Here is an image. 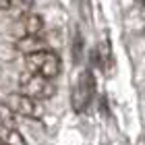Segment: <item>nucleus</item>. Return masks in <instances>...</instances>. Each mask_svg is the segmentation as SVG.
<instances>
[{
	"mask_svg": "<svg viewBox=\"0 0 145 145\" xmlns=\"http://www.w3.org/2000/svg\"><path fill=\"white\" fill-rule=\"evenodd\" d=\"M25 67H27L29 72L46 77V79L58 77V72L62 69L60 58L50 50H39V52H33V54H27L25 56Z\"/></svg>",
	"mask_w": 145,
	"mask_h": 145,
	"instance_id": "1",
	"label": "nucleus"
},
{
	"mask_svg": "<svg viewBox=\"0 0 145 145\" xmlns=\"http://www.w3.org/2000/svg\"><path fill=\"white\" fill-rule=\"evenodd\" d=\"M19 89H21L23 95L31 97L35 102H42V100H50L54 95V83L52 79H46V77H39V75H33V72H23L19 77Z\"/></svg>",
	"mask_w": 145,
	"mask_h": 145,
	"instance_id": "2",
	"label": "nucleus"
},
{
	"mask_svg": "<svg viewBox=\"0 0 145 145\" xmlns=\"http://www.w3.org/2000/svg\"><path fill=\"white\" fill-rule=\"evenodd\" d=\"M44 29V19L35 15V12H21V17L12 25V35L19 37H27V35H39Z\"/></svg>",
	"mask_w": 145,
	"mask_h": 145,
	"instance_id": "3",
	"label": "nucleus"
},
{
	"mask_svg": "<svg viewBox=\"0 0 145 145\" xmlns=\"http://www.w3.org/2000/svg\"><path fill=\"white\" fill-rule=\"evenodd\" d=\"M91 91H93V79L85 71L79 75V81L72 87V108L77 112H83L87 108V104L91 102Z\"/></svg>",
	"mask_w": 145,
	"mask_h": 145,
	"instance_id": "4",
	"label": "nucleus"
},
{
	"mask_svg": "<svg viewBox=\"0 0 145 145\" xmlns=\"http://www.w3.org/2000/svg\"><path fill=\"white\" fill-rule=\"evenodd\" d=\"M6 104L10 106V110L15 112V114L19 112V114H23V116H27V118H39V116H42L39 104L35 100H31V97L23 95L21 91H19V93H12L10 100L6 102Z\"/></svg>",
	"mask_w": 145,
	"mask_h": 145,
	"instance_id": "5",
	"label": "nucleus"
},
{
	"mask_svg": "<svg viewBox=\"0 0 145 145\" xmlns=\"http://www.w3.org/2000/svg\"><path fill=\"white\" fill-rule=\"evenodd\" d=\"M17 50L27 56V54H33V52H39V50H48V46H46V42L39 35H27V37L17 39Z\"/></svg>",
	"mask_w": 145,
	"mask_h": 145,
	"instance_id": "6",
	"label": "nucleus"
},
{
	"mask_svg": "<svg viewBox=\"0 0 145 145\" xmlns=\"http://www.w3.org/2000/svg\"><path fill=\"white\" fill-rule=\"evenodd\" d=\"M0 129H4V131H15L17 129V114L4 102H0Z\"/></svg>",
	"mask_w": 145,
	"mask_h": 145,
	"instance_id": "7",
	"label": "nucleus"
},
{
	"mask_svg": "<svg viewBox=\"0 0 145 145\" xmlns=\"http://www.w3.org/2000/svg\"><path fill=\"white\" fill-rule=\"evenodd\" d=\"M29 6H31V0H0V10L27 12Z\"/></svg>",
	"mask_w": 145,
	"mask_h": 145,
	"instance_id": "8",
	"label": "nucleus"
},
{
	"mask_svg": "<svg viewBox=\"0 0 145 145\" xmlns=\"http://www.w3.org/2000/svg\"><path fill=\"white\" fill-rule=\"evenodd\" d=\"M8 133V137H6V145H25V141H23V137L17 133V129L15 131H6Z\"/></svg>",
	"mask_w": 145,
	"mask_h": 145,
	"instance_id": "9",
	"label": "nucleus"
},
{
	"mask_svg": "<svg viewBox=\"0 0 145 145\" xmlns=\"http://www.w3.org/2000/svg\"><path fill=\"white\" fill-rule=\"evenodd\" d=\"M139 12H141V17L145 19V0H141V6H139Z\"/></svg>",
	"mask_w": 145,
	"mask_h": 145,
	"instance_id": "10",
	"label": "nucleus"
},
{
	"mask_svg": "<svg viewBox=\"0 0 145 145\" xmlns=\"http://www.w3.org/2000/svg\"><path fill=\"white\" fill-rule=\"evenodd\" d=\"M0 145H6V143H4V139H0Z\"/></svg>",
	"mask_w": 145,
	"mask_h": 145,
	"instance_id": "11",
	"label": "nucleus"
}]
</instances>
